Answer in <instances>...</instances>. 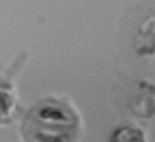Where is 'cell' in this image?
Segmentation results:
<instances>
[{"label":"cell","instance_id":"cell-2","mask_svg":"<svg viewBox=\"0 0 155 142\" xmlns=\"http://www.w3.org/2000/svg\"><path fill=\"white\" fill-rule=\"evenodd\" d=\"M27 60V52H22L0 72V127L14 122L18 114L17 77Z\"/></svg>","mask_w":155,"mask_h":142},{"label":"cell","instance_id":"cell-1","mask_svg":"<svg viewBox=\"0 0 155 142\" xmlns=\"http://www.w3.org/2000/svg\"><path fill=\"white\" fill-rule=\"evenodd\" d=\"M84 124L78 110L64 95H47L28 107L20 122L24 142H78Z\"/></svg>","mask_w":155,"mask_h":142}]
</instances>
